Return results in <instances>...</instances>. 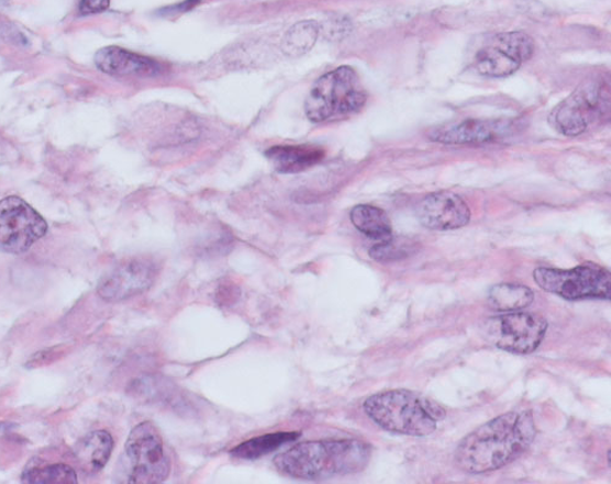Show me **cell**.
<instances>
[{
	"mask_svg": "<svg viewBox=\"0 0 611 484\" xmlns=\"http://www.w3.org/2000/svg\"><path fill=\"white\" fill-rule=\"evenodd\" d=\"M319 37V25L313 21H303L290 29L284 38V50L290 56H302L309 52Z\"/></svg>",
	"mask_w": 611,
	"mask_h": 484,
	"instance_id": "44dd1931",
	"label": "cell"
},
{
	"mask_svg": "<svg viewBox=\"0 0 611 484\" xmlns=\"http://www.w3.org/2000/svg\"><path fill=\"white\" fill-rule=\"evenodd\" d=\"M549 323L533 312H514L489 318L484 325L486 339L496 348L516 354L536 351L547 335Z\"/></svg>",
	"mask_w": 611,
	"mask_h": 484,
	"instance_id": "ba28073f",
	"label": "cell"
},
{
	"mask_svg": "<svg viewBox=\"0 0 611 484\" xmlns=\"http://www.w3.org/2000/svg\"><path fill=\"white\" fill-rule=\"evenodd\" d=\"M370 454V447L359 440H314L284 451L275 465L295 480L323 481L364 471Z\"/></svg>",
	"mask_w": 611,
	"mask_h": 484,
	"instance_id": "7a4b0ae2",
	"label": "cell"
},
{
	"mask_svg": "<svg viewBox=\"0 0 611 484\" xmlns=\"http://www.w3.org/2000/svg\"><path fill=\"white\" fill-rule=\"evenodd\" d=\"M266 156L273 167L281 175H298L318 166L325 153L320 147L304 146H275L267 150Z\"/></svg>",
	"mask_w": 611,
	"mask_h": 484,
	"instance_id": "9a60e30c",
	"label": "cell"
},
{
	"mask_svg": "<svg viewBox=\"0 0 611 484\" xmlns=\"http://www.w3.org/2000/svg\"><path fill=\"white\" fill-rule=\"evenodd\" d=\"M536 436L531 412L498 416L462 440L455 450V465L471 475L503 469L525 453Z\"/></svg>",
	"mask_w": 611,
	"mask_h": 484,
	"instance_id": "6da1fadb",
	"label": "cell"
},
{
	"mask_svg": "<svg viewBox=\"0 0 611 484\" xmlns=\"http://www.w3.org/2000/svg\"><path fill=\"white\" fill-rule=\"evenodd\" d=\"M610 95L602 80H587L555 108L552 122L560 134L578 136L609 114Z\"/></svg>",
	"mask_w": 611,
	"mask_h": 484,
	"instance_id": "52a82bcc",
	"label": "cell"
},
{
	"mask_svg": "<svg viewBox=\"0 0 611 484\" xmlns=\"http://www.w3.org/2000/svg\"><path fill=\"white\" fill-rule=\"evenodd\" d=\"M355 228L375 240H387L392 236L391 222L388 214L369 204H358L351 214Z\"/></svg>",
	"mask_w": 611,
	"mask_h": 484,
	"instance_id": "e0dca14e",
	"label": "cell"
},
{
	"mask_svg": "<svg viewBox=\"0 0 611 484\" xmlns=\"http://www.w3.org/2000/svg\"><path fill=\"white\" fill-rule=\"evenodd\" d=\"M534 300L533 290L521 284H497L490 288L488 304L499 312H516L527 308Z\"/></svg>",
	"mask_w": 611,
	"mask_h": 484,
	"instance_id": "ac0fdd59",
	"label": "cell"
},
{
	"mask_svg": "<svg viewBox=\"0 0 611 484\" xmlns=\"http://www.w3.org/2000/svg\"><path fill=\"white\" fill-rule=\"evenodd\" d=\"M0 37L9 43H18V45H26L27 41L21 32L12 25H3L0 27Z\"/></svg>",
	"mask_w": 611,
	"mask_h": 484,
	"instance_id": "cb8c5ba5",
	"label": "cell"
},
{
	"mask_svg": "<svg viewBox=\"0 0 611 484\" xmlns=\"http://www.w3.org/2000/svg\"><path fill=\"white\" fill-rule=\"evenodd\" d=\"M114 439L104 429L93 430L79 440L74 448L75 458L87 473H98L108 464L113 453Z\"/></svg>",
	"mask_w": 611,
	"mask_h": 484,
	"instance_id": "2e32d148",
	"label": "cell"
},
{
	"mask_svg": "<svg viewBox=\"0 0 611 484\" xmlns=\"http://www.w3.org/2000/svg\"><path fill=\"white\" fill-rule=\"evenodd\" d=\"M158 277V266L148 258H133L118 264L98 283L97 294L105 303H120L145 293Z\"/></svg>",
	"mask_w": 611,
	"mask_h": 484,
	"instance_id": "8fae6325",
	"label": "cell"
},
{
	"mask_svg": "<svg viewBox=\"0 0 611 484\" xmlns=\"http://www.w3.org/2000/svg\"><path fill=\"white\" fill-rule=\"evenodd\" d=\"M21 482L30 484H76L79 482L75 470L67 464H51L26 469Z\"/></svg>",
	"mask_w": 611,
	"mask_h": 484,
	"instance_id": "ffe728a7",
	"label": "cell"
},
{
	"mask_svg": "<svg viewBox=\"0 0 611 484\" xmlns=\"http://www.w3.org/2000/svg\"><path fill=\"white\" fill-rule=\"evenodd\" d=\"M170 470V460L157 427L142 423L131 430L123 457L125 482L162 483L169 477Z\"/></svg>",
	"mask_w": 611,
	"mask_h": 484,
	"instance_id": "5b68a950",
	"label": "cell"
},
{
	"mask_svg": "<svg viewBox=\"0 0 611 484\" xmlns=\"http://www.w3.org/2000/svg\"><path fill=\"white\" fill-rule=\"evenodd\" d=\"M516 124L509 120L466 121L435 128L430 138L443 145H482L512 135Z\"/></svg>",
	"mask_w": 611,
	"mask_h": 484,
	"instance_id": "4fadbf2b",
	"label": "cell"
},
{
	"mask_svg": "<svg viewBox=\"0 0 611 484\" xmlns=\"http://www.w3.org/2000/svg\"><path fill=\"white\" fill-rule=\"evenodd\" d=\"M367 94L355 70L341 67L314 82L304 112L313 123L343 120L363 110Z\"/></svg>",
	"mask_w": 611,
	"mask_h": 484,
	"instance_id": "277c9868",
	"label": "cell"
},
{
	"mask_svg": "<svg viewBox=\"0 0 611 484\" xmlns=\"http://www.w3.org/2000/svg\"><path fill=\"white\" fill-rule=\"evenodd\" d=\"M111 5V0H81L80 14L93 15L105 12Z\"/></svg>",
	"mask_w": 611,
	"mask_h": 484,
	"instance_id": "603a6c76",
	"label": "cell"
},
{
	"mask_svg": "<svg viewBox=\"0 0 611 484\" xmlns=\"http://www.w3.org/2000/svg\"><path fill=\"white\" fill-rule=\"evenodd\" d=\"M416 251V244L408 239L389 238L369 250V256L380 263L396 262L410 257Z\"/></svg>",
	"mask_w": 611,
	"mask_h": 484,
	"instance_id": "7402d4cb",
	"label": "cell"
},
{
	"mask_svg": "<svg viewBox=\"0 0 611 484\" xmlns=\"http://www.w3.org/2000/svg\"><path fill=\"white\" fill-rule=\"evenodd\" d=\"M366 415L390 434L427 437L446 417L443 406L416 392L396 390L369 396Z\"/></svg>",
	"mask_w": 611,
	"mask_h": 484,
	"instance_id": "3957f363",
	"label": "cell"
},
{
	"mask_svg": "<svg viewBox=\"0 0 611 484\" xmlns=\"http://www.w3.org/2000/svg\"><path fill=\"white\" fill-rule=\"evenodd\" d=\"M300 434L297 432H279L253 438L237 446L231 451V455L240 460H257L268 455L297 440Z\"/></svg>",
	"mask_w": 611,
	"mask_h": 484,
	"instance_id": "d6986e66",
	"label": "cell"
},
{
	"mask_svg": "<svg viewBox=\"0 0 611 484\" xmlns=\"http://www.w3.org/2000/svg\"><path fill=\"white\" fill-rule=\"evenodd\" d=\"M533 40L525 32H506L489 40L476 54L474 67L487 78H507L532 58Z\"/></svg>",
	"mask_w": 611,
	"mask_h": 484,
	"instance_id": "30bf717a",
	"label": "cell"
},
{
	"mask_svg": "<svg viewBox=\"0 0 611 484\" xmlns=\"http://www.w3.org/2000/svg\"><path fill=\"white\" fill-rule=\"evenodd\" d=\"M534 282L544 292L569 301L610 300L611 277L607 268L585 263L571 269L537 268Z\"/></svg>",
	"mask_w": 611,
	"mask_h": 484,
	"instance_id": "8992f818",
	"label": "cell"
},
{
	"mask_svg": "<svg viewBox=\"0 0 611 484\" xmlns=\"http://www.w3.org/2000/svg\"><path fill=\"white\" fill-rule=\"evenodd\" d=\"M416 212L423 227L436 232L460 229L471 221L467 203L449 191L434 192L423 199Z\"/></svg>",
	"mask_w": 611,
	"mask_h": 484,
	"instance_id": "7c38bea8",
	"label": "cell"
},
{
	"mask_svg": "<svg viewBox=\"0 0 611 484\" xmlns=\"http://www.w3.org/2000/svg\"><path fill=\"white\" fill-rule=\"evenodd\" d=\"M95 64L102 72L112 77L153 78L163 71L158 61L116 46L98 50Z\"/></svg>",
	"mask_w": 611,
	"mask_h": 484,
	"instance_id": "5bb4252c",
	"label": "cell"
},
{
	"mask_svg": "<svg viewBox=\"0 0 611 484\" xmlns=\"http://www.w3.org/2000/svg\"><path fill=\"white\" fill-rule=\"evenodd\" d=\"M48 232L45 218L18 196L0 201V252L25 254Z\"/></svg>",
	"mask_w": 611,
	"mask_h": 484,
	"instance_id": "9c48e42d",
	"label": "cell"
}]
</instances>
